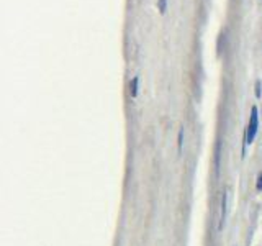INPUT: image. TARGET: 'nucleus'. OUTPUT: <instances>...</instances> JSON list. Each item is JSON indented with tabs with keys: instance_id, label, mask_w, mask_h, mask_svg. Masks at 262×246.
Listing matches in <instances>:
<instances>
[{
	"instance_id": "nucleus-1",
	"label": "nucleus",
	"mask_w": 262,
	"mask_h": 246,
	"mask_svg": "<svg viewBox=\"0 0 262 246\" xmlns=\"http://www.w3.org/2000/svg\"><path fill=\"white\" fill-rule=\"evenodd\" d=\"M256 133H257V109H256V107H252V112H251V123H249L247 138H246L247 143H252V140H254Z\"/></svg>"
},
{
	"instance_id": "nucleus-2",
	"label": "nucleus",
	"mask_w": 262,
	"mask_h": 246,
	"mask_svg": "<svg viewBox=\"0 0 262 246\" xmlns=\"http://www.w3.org/2000/svg\"><path fill=\"white\" fill-rule=\"evenodd\" d=\"M130 92H131V97H136V94H138V77H135V79L131 81Z\"/></svg>"
},
{
	"instance_id": "nucleus-3",
	"label": "nucleus",
	"mask_w": 262,
	"mask_h": 246,
	"mask_svg": "<svg viewBox=\"0 0 262 246\" xmlns=\"http://www.w3.org/2000/svg\"><path fill=\"white\" fill-rule=\"evenodd\" d=\"M166 2L167 0H159V12L161 14H166Z\"/></svg>"
},
{
	"instance_id": "nucleus-4",
	"label": "nucleus",
	"mask_w": 262,
	"mask_h": 246,
	"mask_svg": "<svg viewBox=\"0 0 262 246\" xmlns=\"http://www.w3.org/2000/svg\"><path fill=\"white\" fill-rule=\"evenodd\" d=\"M182 136H184V131L180 130V133H179V151H182Z\"/></svg>"
}]
</instances>
